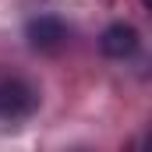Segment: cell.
<instances>
[{
    "mask_svg": "<svg viewBox=\"0 0 152 152\" xmlns=\"http://www.w3.org/2000/svg\"><path fill=\"white\" fill-rule=\"evenodd\" d=\"M99 50H103L106 57H113V60H124V57H131V53L138 50V32H134L131 25H124V21H113V25L99 36Z\"/></svg>",
    "mask_w": 152,
    "mask_h": 152,
    "instance_id": "obj_3",
    "label": "cell"
},
{
    "mask_svg": "<svg viewBox=\"0 0 152 152\" xmlns=\"http://www.w3.org/2000/svg\"><path fill=\"white\" fill-rule=\"evenodd\" d=\"M25 36H28V42H32V50H39V53H53V50H60V46H64L67 28H64V21H57V18H50V14H42V18H32V21H28Z\"/></svg>",
    "mask_w": 152,
    "mask_h": 152,
    "instance_id": "obj_2",
    "label": "cell"
},
{
    "mask_svg": "<svg viewBox=\"0 0 152 152\" xmlns=\"http://www.w3.org/2000/svg\"><path fill=\"white\" fill-rule=\"evenodd\" d=\"M142 4H145V7H149V4H152V0H142Z\"/></svg>",
    "mask_w": 152,
    "mask_h": 152,
    "instance_id": "obj_4",
    "label": "cell"
},
{
    "mask_svg": "<svg viewBox=\"0 0 152 152\" xmlns=\"http://www.w3.org/2000/svg\"><path fill=\"white\" fill-rule=\"evenodd\" d=\"M36 106L39 92L28 78L11 75V71L0 75V120H25L36 113Z\"/></svg>",
    "mask_w": 152,
    "mask_h": 152,
    "instance_id": "obj_1",
    "label": "cell"
}]
</instances>
